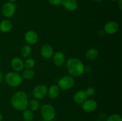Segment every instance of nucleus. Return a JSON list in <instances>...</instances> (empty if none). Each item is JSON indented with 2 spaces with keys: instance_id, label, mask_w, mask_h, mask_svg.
<instances>
[{
  "instance_id": "c756f323",
  "label": "nucleus",
  "mask_w": 122,
  "mask_h": 121,
  "mask_svg": "<svg viewBox=\"0 0 122 121\" xmlns=\"http://www.w3.org/2000/svg\"><path fill=\"white\" fill-rule=\"evenodd\" d=\"M2 80H3V75H2V74L0 71V84L2 83Z\"/></svg>"
},
{
  "instance_id": "20e7f679",
  "label": "nucleus",
  "mask_w": 122,
  "mask_h": 121,
  "mask_svg": "<svg viewBox=\"0 0 122 121\" xmlns=\"http://www.w3.org/2000/svg\"><path fill=\"white\" fill-rule=\"evenodd\" d=\"M41 115L44 121H52L56 117V109L51 104H45L43 105L41 109Z\"/></svg>"
},
{
  "instance_id": "bb28decb",
  "label": "nucleus",
  "mask_w": 122,
  "mask_h": 121,
  "mask_svg": "<svg viewBox=\"0 0 122 121\" xmlns=\"http://www.w3.org/2000/svg\"><path fill=\"white\" fill-rule=\"evenodd\" d=\"M107 117H108V116H107V114L104 112L101 113L98 116L99 120H100L101 121H106V119H107Z\"/></svg>"
},
{
  "instance_id": "a211bd4d",
  "label": "nucleus",
  "mask_w": 122,
  "mask_h": 121,
  "mask_svg": "<svg viewBox=\"0 0 122 121\" xmlns=\"http://www.w3.org/2000/svg\"><path fill=\"white\" fill-rule=\"evenodd\" d=\"M98 56V51L95 48H91L86 51L85 57L87 60H94Z\"/></svg>"
},
{
  "instance_id": "6ab92c4d",
  "label": "nucleus",
  "mask_w": 122,
  "mask_h": 121,
  "mask_svg": "<svg viewBox=\"0 0 122 121\" xmlns=\"http://www.w3.org/2000/svg\"><path fill=\"white\" fill-rule=\"evenodd\" d=\"M23 117L25 121H32L34 118L33 111L30 109H26L23 111Z\"/></svg>"
},
{
  "instance_id": "cd10ccee",
  "label": "nucleus",
  "mask_w": 122,
  "mask_h": 121,
  "mask_svg": "<svg viewBox=\"0 0 122 121\" xmlns=\"http://www.w3.org/2000/svg\"><path fill=\"white\" fill-rule=\"evenodd\" d=\"M92 71V67L90 65H86L84 66V72H90Z\"/></svg>"
},
{
  "instance_id": "f257e3e1",
  "label": "nucleus",
  "mask_w": 122,
  "mask_h": 121,
  "mask_svg": "<svg viewBox=\"0 0 122 121\" xmlns=\"http://www.w3.org/2000/svg\"><path fill=\"white\" fill-rule=\"evenodd\" d=\"M84 66L83 62L77 58H71L67 60V70L73 77H80L84 73Z\"/></svg>"
},
{
  "instance_id": "6e6552de",
  "label": "nucleus",
  "mask_w": 122,
  "mask_h": 121,
  "mask_svg": "<svg viewBox=\"0 0 122 121\" xmlns=\"http://www.w3.org/2000/svg\"><path fill=\"white\" fill-rule=\"evenodd\" d=\"M98 107V103L92 99H87L82 104V109L88 113L95 111Z\"/></svg>"
},
{
  "instance_id": "0eeeda50",
  "label": "nucleus",
  "mask_w": 122,
  "mask_h": 121,
  "mask_svg": "<svg viewBox=\"0 0 122 121\" xmlns=\"http://www.w3.org/2000/svg\"><path fill=\"white\" fill-rule=\"evenodd\" d=\"M15 8L16 6L14 3L9 2H6L2 5L1 9L2 15L6 18L11 17L15 13Z\"/></svg>"
},
{
  "instance_id": "4be33fe9",
  "label": "nucleus",
  "mask_w": 122,
  "mask_h": 121,
  "mask_svg": "<svg viewBox=\"0 0 122 121\" xmlns=\"http://www.w3.org/2000/svg\"><path fill=\"white\" fill-rule=\"evenodd\" d=\"M35 72L32 69H26V70L23 72L21 77L25 79H30L33 78Z\"/></svg>"
},
{
  "instance_id": "aec40b11",
  "label": "nucleus",
  "mask_w": 122,
  "mask_h": 121,
  "mask_svg": "<svg viewBox=\"0 0 122 121\" xmlns=\"http://www.w3.org/2000/svg\"><path fill=\"white\" fill-rule=\"evenodd\" d=\"M32 52V48L29 45H25L21 47L20 51V54L24 58H27Z\"/></svg>"
},
{
  "instance_id": "ddd939ff",
  "label": "nucleus",
  "mask_w": 122,
  "mask_h": 121,
  "mask_svg": "<svg viewBox=\"0 0 122 121\" xmlns=\"http://www.w3.org/2000/svg\"><path fill=\"white\" fill-rule=\"evenodd\" d=\"M11 66L15 72H19L24 68V62L20 58L15 57L11 60Z\"/></svg>"
},
{
  "instance_id": "7ed1b4c3",
  "label": "nucleus",
  "mask_w": 122,
  "mask_h": 121,
  "mask_svg": "<svg viewBox=\"0 0 122 121\" xmlns=\"http://www.w3.org/2000/svg\"><path fill=\"white\" fill-rule=\"evenodd\" d=\"M5 83L12 87H19L23 82V78L17 72H9L5 75Z\"/></svg>"
},
{
  "instance_id": "f03ea898",
  "label": "nucleus",
  "mask_w": 122,
  "mask_h": 121,
  "mask_svg": "<svg viewBox=\"0 0 122 121\" xmlns=\"http://www.w3.org/2000/svg\"><path fill=\"white\" fill-rule=\"evenodd\" d=\"M28 96L22 91H17L13 94L11 99L12 106L18 111H23L28 106Z\"/></svg>"
},
{
  "instance_id": "f3484780",
  "label": "nucleus",
  "mask_w": 122,
  "mask_h": 121,
  "mask_svg": "<svg viewBox=\"0 0 122 121\" xmlns=\"http://www.w3.org/2000/svg\"><path fill=\"white\" fill-rule=\"evenodd\" d=\"M13 28V24L9 20L5 19L0 22V31L2 33H8Z\"/></svg>"
},
{
  "instance_id": "423d86ee",
  "label": "nucleus",
  "mask_w": 122,
  "mask_h": 121,
  "mask_svg": "<svg viewBox=\"0 0 122 121\" xmlns=\"http://www.w3.org/2000/svg\"><path fill=\"white\" fill-rule=\"evenodd\" d=\"M48 88L44 84H38L33 89L32 94L36 100H42L47 95Z\"/></svg>"
},
{
  "instance_id": "f8f14e48",
  "label": "nucleus",
  "mask_w": 122,
  "mask_h": 121,
  "mask_svg": "<svg viewBox=\"0 0 122 121\" xmlns=\"http://www.w3.org/2000/svg\"><path fill=\"white\" fill-rule=\"evenodd\" d=\"M52 58L54 64L56 66H61L65 63V55L61 51H57V52H55Z\"/></svg>"
},
{
  "instance_id": "b1692460",
  "label": "nucleus",
  "mask_w": 122,
  "mask_h": 121,
  "mask_svg": "<svg viewBox=\"0 0 122 121\" xmlns=\"http://www.w3.org/2000/svg\"><path fill=\"white\" fill-rule=\"evenodd\" d=\"M106 121H122V117L118 114H112L107 117Z\"/></svg>"
},
{
  "instance_id": "9b49d317",
  "label": "nucleus",
  "mask_w": 122,
  "mask_h": 121,
  "mask_svg": "<svg viewBox=\"0 0 122 121\" xmlns=\"http://www.w3.org/2000/svg\"><path fill=\"white\" fill-rule=\"evenodd\" d=\"M25 40L28 45H35L38 41V35L33 30H29L25 34Z\"/></svg>"
},
{
  "instance_id": "c85d7f7f",
  "label": "nucleus",
  "mask_w": 122,
  "mask_h": 121,
  "mask_svg": "<svg viewBox=\"0 0 122 121\" xmlns=\"http://www.w3.org/2000/svg\"><path fill=\"white\" fill-rule=\"evenodd\" d=\"M118 5L120 9H122V0H118Z\"/></svg>"
},
{
  "instance_id": "2f4dec72",
  "label": "nucleus",
  "mask_w": 122,
  "mask_h": 121,
  "mask_svg": "<svg viewBox=\"0 0 122 121\" xmlns=\"http://www.w3.org/2000/svg\"><path fill=\"white\" fill-rule=\"evenodd\" d=\"M9 2H11V3H14L15 1V0H7Z\"/></svg>"
},
{
  "instance_id": "7c9ffc66",
  "label": "nucleus",
  "mask_w": 122,
  "mask_h": 121,
  "mask_svg": "<svg viewBox=\"0 0 122 121\" xmlns=\"http://www.w3.org/2000/svg\"><path fill=\"white\" fill-rule=\"evenodd\" d=\"M3 119V116L2 115V114L0 113V121H2Z\"/></svg>"
},
{
  "instance_id": "412c9836",
  "label": "nucleus",
  "mask_w": 122,
  "mask_h": 121,
  "mask_svg": "<svg viewBox=\"0 0 122 121\" xmlns=\"http://www.w3.org/2000/svg\"><path fill=\"white\" fill-rule=\"evenodd\" d=\"M27 106L29 107L30 110H31L32 111H36V110H38L40 105H39V103L38 100L33 98V99L30 100L28 102Z\"/></svg>"
},
{
  "instance_id": "a878e982",
  "label": "nucleus",
  "mask_w": 122,
  "mask_h": 121,
  "mask_svg": "<svg viewBox=\"0 0 122 121\" xmlns=\"http://www.w3.org/2000/svg\"><path fill=\"white\" fill-rule=\"evenodd\" d=\"M63 0H48L49 3L54 6H58L62 4Z\"/></svg>"
},
{
  "instance_id": "4468645a",
  "label": "nucleus",
  "mask_w": 122,
  "mask_h": 121,
  "mask_svg": "<svg viewBox=\"0 0 122 121\" xmlns=\"http://www.w3.org/2000/svg\"><path fill=\"white\" fill-rule=\"evenodd\" d=\"M60 88L56 84L51 85L48 88L47 95L49 98L51 100H54L58 97L60 94Z\"/></svg>"
},
{
  "instance_id": "2eb2a0df",
  "label": "nucleus",
  "mask_w": 122,
  "mask_h": 121,
  "mask_svg": "<svg viewBox=\"0 0 122 121\" xmlns=\"http://www.w3.org/2000/svg\"><path fill=\"white\" fill-rule=\"evenodd\" d=\"M88 98V96H87L85 91L84 90H79L77 91L73 97V99L76 103L77 104H82Z\"/></svg>"
},
{
  "instance_id": "1a4fd4ad",
  "label": "nucleus",
  "mask_w": 122,
  "mask_h": 121,
  "mask_svg": "<svg viewBox=\"0 0 122 121\" xmlns=\"http://www.w3.org/2000/svg\"><path fill=\"white\" fill-rule=\"evenodd\" d=\"M119 28V25L116 21H110L105 24L104 32L108 34H113L116 33Z\"/></svg>"
},
{
  "instance_id": "dca6fc26",
  "label": "nucleus",
  "mask_w": 122,
  "mask_h": 121,
  "mask_svg": "<svg viewBox=\"0 0 122 121\" xmlns=\"http://www.w3.org/2000/svg\"><path fill=\"white\" fill-rule=\"evenodd\" d=\"M61 4L66 9L69 11H75L77 8V2L76 0H63Z\"/></svg>"
},
{
  "instance_id": "f704fd0d",
  "label": "nucleus",
  "mask_w": 122,
  "mask_h": 121,
  "mask_svg": "<svg viewBox=\"0 0 122 121\" xmlns=\"http://www.w3.org/2000/svg\"><path fill=\"white\" fill-rule=\"evenodd\" d=\"M100 121V120H96V121Z\"/></svg>"
},
{
  "instance_id": "c9c22d12",
  "label": "nucleus",
  "mask_w": 122,
  "mask_h": 121,
  "mask_svg": "<svg viewBox=\"0 0 122 121\" xmlns=\"http://www.w3.org/2000/svg\"><path fill=\"white\" fill-rule=\"evenodd\" d=\"M44 121V120H41V121Z\"/></svg>"
},
{
  "instance_id": "393cba45",
  "label": "nucleus",
  "mask_w": 122,
  "mask_h": 121,
  "mask_svg": "<svg viewBox=\"0 0 122 121\" xmlns=\"http://www.w3.org/2000/svg\"><path fill=\"white\" fill-rule=\"evenodd\" d=\"M85 92L86 93L87 96H88V97H90V96H92L95 94V90L94 87H89L87 88L86 90H85Z\"/></svg>"
},
{
  "instance_id": "5701e85b",
  "label": "nucleus",
  "mask_w": 122,
  "mask_h": 121,
  "mask_svg": "<svg viewBox=\"0 0 122 121\" xmlns=\"http://www.w3.org/2000/svg\"><path fill=\"white\" fill-rule=\"evenodd\" d=\"M35 65V61L33 59L28 58L24 62V67L26 69H32Z\"/></svg>"
},
{
  "instance_id": "72a5a7b5",
  "label": "nucleus",
  "mask_w": 122,
  "mask_h": 121,
  "mask_svg": "<svg viewBox=\"0 0 122 121\" xmlns=\"http://www.w3.org/2000/svg\"><path fill=\"white\" fill-rule=\"evenodd\" d=\"M110 1H117L118 0H110Z\"/></svg>"
},
{
  "instance_id": "473e14b6",
  "label": "nucleus",
  "mask_w": 122,
  "mask_h": 121,
  "mask_svg": "<svg viewBox=\"0 0 122 121\" xmlns=\"http://www.w3.org/2000/svg\"><path fill=\"white\" fill-rule=\"evenodd\" d=\"M94 1H95V2H101L102 1H103V0H94Z\"/></svg>"
},
{
  "instance_id": "9d476101",
  "label": "nucleus",
  "mask_w": 122,
  "mask_h": 121,
  "mask_svg": "<svg viewBox=\"0 0 122 121\" xmlns=\"http://www.w3.org/2000/svg\"><path fill=\"white\" fill-rule=\"evenodd\" d=\"M54 53V49L51 45L44 44L41 48V54L42 56L45 59H50L52 58Z\"/></svg>"
},
{
  "instance_id": "39448f33",
  "label": "nucleus",
  "mask_w": 122,
  "mask_h": 121,
  "mask_svg": "<svg viewBox=\"0 0 122 121\" xmlns=\"http://www.w3.org/2000/svg\"><path fill=\"white\" fill-rule=\"evenodd\" d=\"M75 83V80L73 77L71 75H65L59 79L57 85L61 90H68L73 87Z\"/></svg>"
}]
</instances>
